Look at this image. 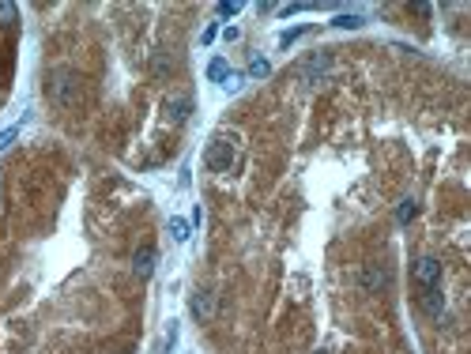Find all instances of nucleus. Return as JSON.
Wrapping results in <instances>:
<instances>
[{
  "label": "nucleus",
  "instance_id": "nucleus-1",
  "mask_svg": "<svg viewBox=\"0 0 471 354\" xmlns=\"http://www.w3.org/2000/svg\"><path fill=\"white\" fill-rule=\"evenodd\" d=\"M234 158H238V140L234 136H215V140L207 143V151H204V166L211 174H230Z\"/></svg>",
  "mask_w": 471,
  "mask_h": 354
},
{
  "label": "nucleus",
  "instance_id": "nucleus-2",
  "mask_svg": "<svg viewBox=\"0 0 471 354\" xmlns=\"http://www.w3.org/2000/svg\"><path fill=\"white\" fill-rule=\"evenodd\" d=\"M50 98L57 102V106H76V98H79V76L76 72H68V68H61V72H53V83H50Z\"/></svg>",
  "mask_w": 471,
  "mask_h": 354
},
{
  "label": "nucleus",
  "instance_id": "nucleus-3",
  "mask_svg": "<svg viewBox=\"0 0 471 354\" xmlns=\"http://www.w3.org/2000/svg\"><path fill=\"white\" fill-rule=\"evenodd\" d=\"M411 279L426 291V287H441V260L437 256H419L411 268Z\"/></svg>",
  "mask_w": 471,
  "mask_h": 354
},
{
  "label": "nucleus",
  "instance_id": "nucleus-4",
  "mask_svg": "<svg viewBox=\"0 0 471 354\" xmlns=\"http://www.w3.org/2000/svg\"><path fill=\"white\" fill-rule=\"evenodd\" d=\"M163 114H166L170 125H185L189 114H193V94H166Z\"/></svg>",
  "mask_w": 471,
  "mask_h": 354
},
{
  "label": "nucleus",
  "instance_id": "nucleus-5",
  "mask_svg": "<svg viewBox=\"0 0 471 354\" xmlns=\"http://www.w3.org/2000/svg\"><path fill=\"white\" fill-rule=\"evenodd\" d=\"M332 68V57L328 53H313V57H306L298 64V79H306V83H321V76Z\"/></svg>",
  "mask_w": 471,
  "mask_h": 354
},
{
  "label": "nucleus",
  "instance_id": "nucleus-6",
  "mask_svg": "<svg viewBox=\"0 0 471 354\" xmlns=\"http://www.w3.org/2000/svg\"><path fill=\"white\" fill-rule=\"evenodd\" d=\"M358 287H362L366 294H381L388 287V268H381V264H366L362 275H358Z\"/></svg>",
  "mask_w": 471,
  "mask_h": 354
},
{
  "label": "nucleus",
  "instance_id": "nucleus-7",
  "mask_svg": "<svg viewBox=\"0 0 471 354\" xmlns=\"http://www.w3.org/2000/svg\"><path fill=\"white\" fill-rule=\"evenodd\" d=\"M189 309H193V317L200 320V324H207V320L215 317V294L211 291H196L193 302H189Z\"/></svg>",
  "mask_w": 471,
  "mask_h": 354
},
{
  "label": "nucleus",
  "instance_id": "nucleus-8",
  "mask_svg": "<svg viewBox=\"0 0 471 354\" xmlns=\"http://www.w3.org/2000/svg\"><path fill=\"white\" fill-rule=\"evenodd\" d=\"M419 305H422V313L426 317H441L445 313V294H441V287H426L419 298Z\"/></svg>",
  "mask_w": 471,
  "mask_h": 354
},
{
  "label": "nucleus",
  "instance_id": "nucleus-9",
  "mask_svg": "<svg viewBox=\"0 0 471 354\" xmlns=\"http://www.w3.org/2000/svg\"><path fill=\"white\" fill-rule=\"evenodd\" d=\"M132 271H136L140 279H147L151 271H155V249H151V245L136 249V253H132Z\"/></svg>",
  "mask_w": 471,
  "mask_h": 354
},
{
  "label": "nucleus",
  "instance_id": "nucleus-10",
  "mask_svg": "<svg viewBox=\"0 0 471 354\" xmlns=\"http://www.w3.org/2000/svg\"><path fill=\"white\" fill-rule=\"evenodd\" d=\"M227 76H230V68H227V61H222V57H215L211 64H207V79H211V83H222Z\"/></svg>",
  "mask_w": 471,
  "mask_h": 354
},
{
  "label": "nucleus",
  "instance_id": "nucleus-11",
  "mask_svg": "<svg viewBox=\"0 0 471 354\" xmlns=\"http://www.w3.org/2000/svg\"><path fill=\"white\" fill-rule=\"evenodd\" d=\"M362 15H358V12H350V15H336V19H332V27H339V30H358V27H362Z\"/></svg>",
  "mask_w": 471,
  "mask_h": 354
},
{
  "label": "nucleus",
  "instance_id": "nucleus-12",
  "mask_svg": "<svg viewBox=\"0 0 471 354\" xmlns=\"http://www.w3.org/2000/svg\"><path fill=\"white\" fill-rule=\"evenodd\" d=\"M151 72H155V76H170V72H174V61L166 57V53H155V61H151Z\"/></svg>",
  "mask_w": 471,
  "mask_h": 354
},
{
  "label": "nucleus",
  "instance_id": "nucleus-13",
  "mask_svg": "<svg viewBox=\"0 0 471 354\" xmlns=\"http://www.w3.org/2000/svg\"><path fill=\"white\" fill-rule=\"evenodd\" d=\"M249 76H257V79L271 76V64H268L264 57H253V61H249Z\"/></svg>",
  "mask_w": 471,
  "mask_h": 354
},
{
  "label": "nucleus",
  "instance_id": "nucleus-14",
  "mask_svg": "<svg viewBox=\"0 0 471 354\" xmlns=\"http://www.w3.org/2000/svg\"><path fill=\"white\" fill-rule=\"evenodd\" d=\"M415 211H419V207H415V200H400V207H396V219H400V222H411Z\"/></svg>",
  "mask_w": 471,
  "mask_h": 354
},
{
  "label": "nucleus",
  "instance_id": "nucleus-15",
  "mask_svg": "<svg viewBox=\"0 0 471 354\" xmlns=\"http://www.w3.org/2000/svg\"><path fill=\"white\" fill-rule=\"evenodd\" d=\"M15 15H19V12H15V4L0 0V27H12V23H15Z\"/></svg>",
  "mask_w": 471,
  "mask_h": 354
},
{
  "label": "nucleus",
  "instance_id": "nucleus-16",
  "mask_svg": "<svg viewBox=\"0 0 471 354\" xmlns=\"http://www.w3.org/2000/svg\"><path fill=\"white\" fill-rule=\"evenodd\" d=\"M170 234H174V241H189V222L185 219H170Z\"/></svg>",
  "mask_w": 471,
  "mask_h": 354
},
{
  "label": "nucleus",
  "instance_id": "nucleus-17",
  "mask_svg": "<svg viewBox=\"0 0 471 354\" xmlns=\"http://www.w3.org/2000/svg\"><path fill=\"white\" fill-rule=\"evenodd\" d=\"M215 12H219L222 19H230V15L242 12V4H238V0H222V4H215Z\"/></svg>",
  "mask_w": 471,
  "mask_h": 354
},
{
  "label": "nucleus",
  "instance_id": "nucleus-18",
  "mask_svg": "<svg viewBox=\"0 0 471 354\" xmlns=\"http://www.w3.org/2000/svg\"><path fill=\"white\" fill-rule=\"evenodd\" d=\"M306 30H309V27H294V30H286V34H279V45L286 50V45H291V42H298V38L306 34Z\"/></svg>",
  "mask_w": 471,
  "mask_h": 354
},
{
  "label": "nucleus",
  "instance_id": "nucleus-19",
  "mask_svg": "<svg viewBox=\"0 0 471 354\" xmlns=\"http://www.w3.org/2000/svg\"><path fill=\"white\" fill-rule=\"evenodd\" d=\"M15 136H19V128H4V132H0V151H8L12 147V140Z\"/></svg>",
  "mask_w": 471,
  "mask_h": 354
},
{
  "label": "nucleus",
  "instance_id": "nucleus-20",
  "mask_svg": "<svg viewBox=\"0 0 471 354\" xmlns=\"http://www.w3.org/2000/svg\"><path fill=\"white\" fill-rule=\"evenodd\" d=\"M222 87H227V91H238V87H242V76H234V72H230V76L222 79Z\"/></svg>",
  "mask_w": 471,
  "mask_h": 354
},
{
  "label": "nucleus",
  "instance_id": "nucleus-21",
  "mask_svg": "<svg viewBox=\"0 0 471 354\" xmlns=\"http://www.w3.org/2000/svg\"><path fill=\"white\" fill-rule=\"evenodd\" d=\"M106 354H121V351H106Z\"/></svg>",
  "mask_w": 471,
  "mask_h": 354
}]
</instances>
